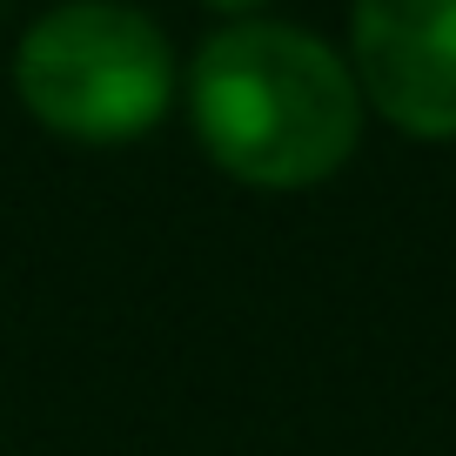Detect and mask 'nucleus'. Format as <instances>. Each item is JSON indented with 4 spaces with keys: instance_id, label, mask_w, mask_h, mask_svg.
I'll return each instance as SVG.
<instances>
[{
    "instance_id": "obj_3",
    "label": "nucleus",
    "mask_w": 456,
    "mask_h": 456,
    "mask_svg": "<svg viewBox=\"0 0 456 456\" xmlns=\"http://www.w3.org/2000/svg\"><path fill=\"white\" fill-rule=\"evenodd\" d=\"M349 74L389 128L456 142V0H356Z\"/></svg>"
},
{
    "instance_id": "obj_4",
    "label": "nucleus",
    "mask_w": 456,
    "mask_h": 456,
    "mask_svg": "<svg viewBox=\"0 0 456 456\" xmlns=\"http://www.w3.org/2000/svg\"><path fill=\"white\" fill-rule=\"evenodd\" d=\"M201 7H215V14H228V20H256L269 0H201Z\"/></svg>"
},
{
    "instance_id": "obj_2",
    "label": "nucleus",
    "mask_w": 456,
    "mask_h": 456,
    "mask_svg": "<svg viewBox=\"0 0 456 456\" xmlns=\"http://www.w3.org/2000/svg\"><path fill=\"white\" fill-rule=\"evenodd\" d=\"M14 94L47 134L121 148L175 108V47L128 0H61L20 34Z\"/></svg>"
},
{
    "instance_id": "obj_1",
    "label": "nucleus",
    "mask_w": 456,
    "mask_h": 456,
    "mask_svg": "<svg viewBox=\"0 0 456 456\" xmlns=\"http://www.w3.org/2000/svg\"><path fill=\"white\" fill-rule=\"evenodd\" d=\"M188 121L201 155L248 188H315L356 155L362 87L349 54L296 20H228L188 68Z\"/></svg>"
}]
</instances>
